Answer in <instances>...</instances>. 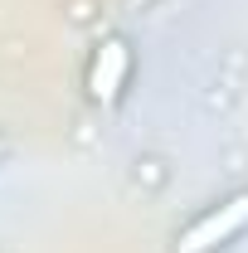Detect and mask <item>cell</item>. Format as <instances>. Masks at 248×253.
I'll use <instances>...</instances> for the list:
<instances>
[{
    "mask_svg": "<svg viewBox=\"0 0 248 253\" xmlns=\"http://www.w3.org/2000/svg\"><path fill=\"white\" fill-rule=\"evenodd\" d=\"M244 229H248V190L219 200L209 214H200V219L175 239V253H214V249H224V244H234Z\"/></svg>",
    "mask_w": 248,
    "mask_h": 253,
    "instance_id": "obj_1",
    "label": "cell"
},
{
    "mask_svg": "<svg viewBox=\"0 0 248 253\" xmlns=\"http://www.w3.org/2000/svg\"><path fill=\"white\" fill-rule=\"evenodd\" d=\"M126 83H131V49H126V39H102L93 63H88V97L112 107L126 93Z\"/></svg>",
    "mask_w": 248,
    "mask_h": 253,
    "instance_id": "obj_2",
    "label": "cell"
},
{
    "mask_svg": "<svg viewBox=\"0 0 248 253\" xmlns=\"http://www.w3.org/2000/svg\"><path fill=\"white\" fill-rule=\"evenodd\" d=\"M5 156H10V146H5V141H0V161H5Z\"/></svg>",
    "mask_w": 248,
    "mask_h": 253,
    "instance_id": "obj_3",
    "label": "cell"
},
{
    "mask_svg": "<svg viewBox=\"0 0 248 253\" xmlns=\"http://www.w3.org/2000/svg\"><path fill=\"white\" fill-rule=\"evenodd\" d=\"M136 5H151V0H136Z\"/></svg>",
    "mask_w": 248,
    "mask_h": 253,
    "instance_id": "obj_4",
    "label": "cell"
}]
</instances>
